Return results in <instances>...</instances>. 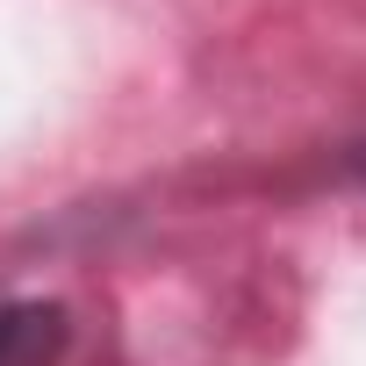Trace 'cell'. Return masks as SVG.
Returning <instances> with one entry per match:
<instances>
[{"label":"cell","mask_w":366,"mask_h":366,"mask_svg":"<svg viewBox=\"0 0 366 366\" xmlns=\"http://www.w3.org/2000/svg\"><path fill=\"white\" fill-rule=\"evenodd\" d=\"M72 352V309L51 295H8L0 302V366H65Z\"/></svg>","instance_id":"6da1fadb"},{"label":"cell","mask_w":366,"mask_h":366,"mask_svg":"<svg viewBox=\"0 0 366 366\" xmlns=\"http://www.w3.org/2000/svg\"><path fill=\"white\" fill-rule=\"evenodd\" d=\"M337 165H345V172H352V179H359V187H366V137H352V144H345V151H337Z\"/></svg>","instance_id":"7a4b0ae2"}]
</instances>
